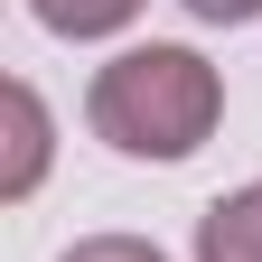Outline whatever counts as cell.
Wrapping results in <instances>:
<instances>
[{"label":"cell","mask_w":262,"mask_h":262,"mask_svg":"<svg viewBox=\"0 0 262 262\" xmlns=\"http://www.w3.org/2000/svg\"><path fill=\"white\" fill-rule=\"evenodd\" d=\"M178 10H196L206 28H244V19H262V0H178Z\"/></svg>","instance_id":"6"},{"label":"cell","mask_w":262,"mask_h":262,"mask_svg":"<svg viewBox=\"0 0 262 262\" xmlns=\"http://www.w3.org/2000/svg\"><path fill=\"white\" fill-rule=\"evenodd\" d=\"M0 103H10V169H0V196H28L47 178V103H38V84H10Z\"/></svg>","instance_id":"3"},{"label":"cell","mask_w":262,"mask_h":262,"mask_svg":"<svg viewBox=\"0 0 262 262\" xmlns=\"http://www.w3.org/2000/svg\"><path fill=\"white\" fill-rule=\"evenodd\" d=\"M66 262H169V253H159V244H141V234H84Z\"/></svg>","instance_id":"5"},{"label":"cell","mask_w":262,"mask_h":262,"mask_svg":"<svg viewBox=\"0 0 262 262\" xmlns=\"http://www.w3.org/2000/svg\"><path fill=\"white\" fill-rule=\"evenodd\" d=\"M196 262H262V187H234L196 215Z\"/></svg>","instance_id":"2"},{"label":"cell","mask_w":262,"mask_h":262,"mask_svg":"<svg viewBox=\"0 0 262 262\" xmlns=\"http://www.w3.org/2000/svg\"><path fill=\"white\" fill-rule=\"evenodd\" d=\"M38 10V28H56V38H113V28L141 19V0H28Z\"/></svg>","instance_id":"4"},{"label":"cell","mask_w":262,"mask_h":262,"mask_svg":"<svg viewBox=\"0 0 262 262\" xmlns=\"http://www.w3.org/2000/svg\"><path fill=\"white\" fill-rule=\"evenodd\" d=\"M84 122H94V141H113L122 159H187V150H206V131L225 122V75L196 47H169V38L122 47L103 75H94Z\"/></svg>","instance_id":"1"}]
</instances>
